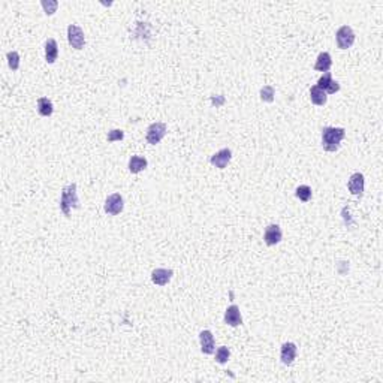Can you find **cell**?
Masks as SVG:
<instances>
[{
  "label": "cell",
  "instance_id": "1",
  "mask_svg": "<svg viewBox=\"0 0 383 383\" xmlns=\"http://www.w3.org/2000/svg\"><path fill=\"white\" fill-rule=\"evenodd\" d=\"M346 136V129L343 127H323L322 129V147L325 151L334 153L340 148L341 141Z\"/></svg>",
  "mask_w": 383,
  "mask_h": 383
},
{
  "label": "cell",
  "instance_id": "2",
  "mask_svg": "<svg viewBox=\"0 0 383 383\" xmlns=\"http://www.w3.org/2000/svg\"><path fill=\"white\" fill-rule=\"evenodd\" d=\"M80 208V201L77 195V184H68L62 189V196H60V210L66 217H71L72 210Z\"/></svg>",
  "mask_w": 383,
  "mask_h": 383
},
{
  "label": "cell",
  "instance_id": "3",
  "mask_svg": "<svg viewBox=\"0 0 383 383\" xmlns=\"http://www.w3.org/2000/svg\"><path fill=\"white\" fill-rule=\"evenodd\" d=\"M68 41L72 48L83 50L86 45V36H84L83 29L77 24H69L68 26Z\"/></svg>",
  "mask_w": 383,
  "mask_h": 383
},
{
  "label": "cell",
  "instance_id": "4",
  "mask_svg": "<svg viewBox=\"0 0 383 383\" xmlns=\"http://www.w3.org/2000/svg\"><path fill=\"white\" fill-rule=\"evenodd\" d=\"M335 39H337V47L340 50H347L355 42V33L350 26H341L335 33Z\"/></svg>",
  "mask_w": 383,
  "mask_h": 383
},
{
  "label": "cell",
  "instance_id": "5",
  "mask_svg": "<svg viewBox=\"0 0 383 383\" xmlns=\"http://www.w3.org/2000/svg\"><path fill=\"white\" fill-rule=\"evenodd\" d=\"M166 130H168V129H166V124H165V123L156 121V123L150 124V126H148V129H147V135H145L147 142H148V144H151V145L159 144V142L165 138Z\"/></svg>",
  "mask_w": 383,
  "mask_h": 383
},
{
  "label": "cell",
  "instance_id": "6",
  "mask_svg": "<svg viewBox=\"0 0 383 383\" xmlns=\"http://www.w3.org/2000/svg\"><path fill=\"white\" fill-rule=\"evenodd\" d=\"M105 213L109 214V216H117L123 211L124 208V201H123V196L120 193H112L106 198L105 201Z\"/></svg>",
  "mask_w": 383,
  "mask_h": 383
},
{
  "label": "cell",
  "instance_id": "7",
  "mask_svg": "<svg viewBox=\"0 0 383 383\" xmlns=\"http://www.w3.org/2000/svg\"><path fill=\"white\" fill-rule=\"evenodd\" d=\"M316 86H317L319 89H322L326 95H335V93L340 92V84L332 80V75H331L329 72H325V74L319 78V81H317Z\"/></svg>",
  "mask_w": 383,
  "mask_h": 383
},
{
  "label": "cell",
  "instance_id": "8",
  "mask_svg": "<svg viewBox=\"0 0 383 383\" xmlns=\"http://www.w3.org/2000/svg\"><path fill=\"white\" fill-rule=\"evenodd\" d=\"M347 187H349V192L352 195L355 196H362L364 193V187H365V180H364V175L361 172H355L350 175L349 178V183H347Z\"/></svg>",
  "mask_w": 383,
  "mask_h": 383
},
{
  "label": "cell",
  "instance_id": "9",
  "mask_svg": "<svg viewBox=\"0 0 383 383\" xmlns=\"http://www.w3.org/2000/svg\"><path fill=\"white\" fill-rule=\"evenodd\" d=\"M231 159H232V151L229 148H222L220 151H217L216 154L211 156L210 163L219 169H225L228 166V163L231 162Z\"/></svg>",
  "mask_w": 383,
  "mask_h": 383
},
{
  "label": "cell",
  "instance_id": "10",
  "mask_svg": "<svg viewBox=\"0 0 383 383\" xmlns=\"http://www.w3.org/2000/svg\"><path fill=\"white\" fill-rule=\"evenodd\" d=\"M282 229L279 225H268L264 232V241L267 246H276L282 241Z\"/></svg>",
  "mask_w": 383,
  "mask_h": 383
},
{
  "label": "cell",
  "instance_id": "11",
  "mask_svg": "<svg viewBox=\"0 0 383 383\" xmlns=\"http://www.w3.org/2000/svg\"><path fill=\"white\" fill-rule=\"evenodd\" d=\"M199 343H201V350H202V353H205V355L214 353V350H216V341H214V335H213L211 331H208V329L201 331V334H199Z\"/></svg>",
  "mask_w": 383,
  "mask_h": 383
},
{
  "label": "cell",
  "instance_id": "12",
  "mask_svg": "<svg viewBox=\"0 0 383 383\" xmlns=\"http://www.w3.org/2000/svg\"><path fill=\"white\" fill-rule=\"evenodd\" d=\"M174 276V271L172 270H166V268H156L153 273H151V280L154 285L157 286H166L171 279Z\"/></svg>",
  "mask_w": 383,
  "mask_h": 383
},
{
  "label": "cell",
  "instance_id": "13",
  "mask_svg": "<svg viewBox=\"0 0 383 383\" xmlns=\"http://www.w3.org/2000/svg\"><path fill=\"white\" fill-rule=\"evenodd\" d=\"M225 323L229 325V326H238V325L243 323V317H241L238 305L232 304L231 307L226 308V311H225Z\"/></svg>",
  "mask_w": 383,
  "mask_h": 383
},
{
  "label": "cell",
  "instance_id": "14",
  "mask_svg": "<svg viewBox=\"0 0 383 383\" xmlns=\"http://www.w3.org/2000/svg\"><path fill=\"white\" fill-rule=\"evenodd\" d=\"M296 358V344L295 343H285L282 346V353H280V359L285 365H292L293 361Z\"/></svg>",
  "mask_w": 383,
  "mask_h": 383
},
{
  "label": "cell",
  "instance_id": "15",
  "mask_svg": "<svg viewBox=\"0 0 383 383\" xmlns=\"http://www.w3.org/2000/svg\"><path fill=\"white\" fill-rule=\"evenodd\" d=\"M331 66H332V59H331V54L329 53H326V51H323V53H320L319 56H317V59H316V63H314V69L316 71H319V72H328L329 69H331Z\"/></svg>",
  "mask_w": 383,
  "mask_h": 383
},
{
  "label": "cell",
  "instance_id": "16",
  "mask_svg": "<svg viewBox=\"0 0 383 383\" xmlns=\"http://www.w3.org/2000/svg\"><path fill=\"white\" fill-rule=\"evenodd\" d=\"M59 57V45L56 42V39H48L45 42V60L47 63L53 65Z\"/></svg>",
  "mask_w": 383,
  "mask_h": 383
},
{
  "label": "cell",
  "instance_id": "17",
  "mask_svg": "<svg viewBox=\"0 0 383 383\" xmlns=\"http://www.w3.org/2000/svg\"><path fill=\"white\" fill-rule=\"evenodd\" d=\"M310 100L314 105H317V106H323L326 103V100H328V96L317 86H311V89H310Z\"/></svg>",
  "mask_w": 383,
  "mask_h": 383
},
{
  "label": "cell",
  "instance_id": "18",
  "mask_svg": "<svg viewBox=\"0 0 383 383\" xmlns=\"http://www.w3.org/2000/svg\"><path fill=\"white\" fill-rule=\"evenodd\" d=\"M147 165H148V162L142 156H132L129 159V171L132 174H139L141 171H144L147 168Z\"/></svg>",
  "mask_w": 383,
  "mask_h": 383
},
{
  "label": "cell",
  "instance_id": "19",
  "mask_svg": "<svg viewBox=\"0 0 383 383\" xmlns=\"http://www.w3.org/2000/svg\"><path fill=\"white\" fill-rule=\"evenodd\" d=\"M38 112L42 117H50L54 112L53 102L48 97H39L38 99Z\"/></svg>",
  "mask_w": 383,
  "mask_h": 383
},
{
  "label": "cell",
  "instance_id": "20",
  "mask_svg": "<svg viewBox=\"0 0 383 383\" xmlns=\"http://www.w3.org/2000/svg\"><path fill=\"white\" fill-rule=\"evenodd\" d=\"M311 187L310 186H305V184H302V186H299L296 190H295V196L301 201V202H308L310 199H311Z\"/></svg>",
  "mask_w": 383,
  "mask_h": 383
},
{
  "label": "cell",
  "instance_id": "21",
  "mask_svg": "<svg viewBox=\"0 0 383 383\" xmlns=\"http://www.w3.org/2000/svg\"><path fill=\"white\" fill-rule=\"evenodd\" d=\"M274 96H276V90H274L273 86H264V87L261 89V99H262L264 102L271 103V102L274 100Z\"/></svg>",
  "mask_w": 383,
  "mask_h": 383
},
{
  "label": "cell",
  "instance_id": "22",
  "mask_svg": "<svg viewBox=\"0 0 383 383\" xmlns=\"http://www.w3.org/2000/svg\"><path fill=\"white\" fill-rule=\"evenodd\" d=\"M231 358V350L226 346H222L216 350V361L219 364H226Z\"/></svg>",
  "mask_w": 383,
  "mask_h": 383
},
{
  "label": "cell",
  "instance_id": "23",
  "mask_svg": "<svg viewBox=\"0 0 383 383\" xmlns=\"http://www.w3.org/2000/svg\"><path fill=\"white\" fill-rule=\"evenodd\" d=\"M6 59H8V65L12 71H18L20 68V54L17 51H8L6 53Z\"/></svg>",
  "mask_w": 383,
  "mask_h": 383
},
{
  "label": "cell",
  "instance_id": "24",
  "mask_svg": "<svg viewBox=\"0 0 383 383\" xmlns=\"http://www.w3.org/2000/svg\"><path fill=\"white\" fill-rule=\"evenodd\" d=\"M124 138V132L121 129H114V130H109L108 135H106V139L108 142H115V141H121Z\"/></svg>",
  "mask_w": 383,
  "mask_h": 383
},
{
  "label": "cell",
  "instance_id": "25",
  "mask_svg": "<svg viewBox=\"0 0 383 383\" xmlns=\"http://www.w3.org/2000/svg\"><path fill=\"white\" fill-rule=\"evenodd\" d=\"M57 6H59V3L57 2H47V0H44L42 2V8L45 9V14L47 15H53L54 12H56V9H57Z\"/></svg>",
  "mask_w": 383,
  "mask_h": 383
}]
</instances>
